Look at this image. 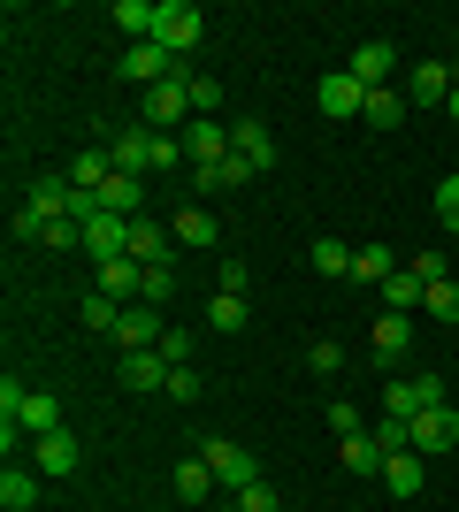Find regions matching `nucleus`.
I'll return each mask as SVG.
<instances>
[{
	"label": "nucleus",
	"mask_w": 459,
	"mask_h": 512,
	"mask_svg": "<svg viewBox=\"0 0 459 512\" xmlns=\"http://www.w3.org/2000/svg\"><path fill=\"white\" fill-rule=\"evenodd\" d=\"M437 214L459 230V176H444V184H437Z\"/></svg>",
	"instance_id": "obj_45"
},
{
	"label": "nucleus",
	"mask_w": 459,
	"mask_h": 512,
	"mask_svg": "<svg viewBox=\"0 0 459 512\" xmlns=\"http://www.w3.org/2000/svg\"><path fill=\"white\" fill-rule=\"evenodd\" d=\"M352 276H360V283H391V276H398V260L383 253V245H360V253H352Z\"/></svg>",
	"instance_id": "obj_31"
},
{
	"label": "nucleus",
	"mask_w": 459,
	"mask_h": 512,
	"mask_svg": "<svg viewBox=\"0 0 459 512\" xmlns=\"http://www.w3.org/2000/svg\"><path fill=\"white\" fill-rule=\"evenodd\" d=\"M39 245H46V253H77V245H85V222H46Z\"/></svg>",
	"instance_id": "obj_36"
},
{
	"label": "nucleus",
	"mask_w": 459,
	"mask_h": 512,
	"mask_svg": "<svg viewBox=\"0 0 459 512\" xmlns=\"http://www.w3.org/2000/svg\"><path fill=\"white\" fill-rule=\"evenodd\" d=\"M123 245H131V222H123V214H100V222H85V253H92V268H100V260H123Z\"/></svg>",
	"instance_id": "obj_13"
},
{
	"label": "nucleus",
	"mask_w": 459,
	"mask_h": 512,
	"mask_svg": "<svg viewBox=\"0 0 459 512\" xmlns=\"http://www.w3.org/2000/svg\"><path fill=\"white\" fill-rule=\"evenodd\" d=\"M406 268H414L421 283H444V276H452V268H444V253H421V260H406Z\"/></svg>",
	"instance_id": "obj_48"
},
{
	"label": "nucleus",
	"mask_w": 459,
	"mask_h": 512,
	"mask_svg": "<svg viewBox=\"0 0 459 512\" xmlns=\"http://www.w3.org/2000/svg\"><path fill=\"white\" fill-rule=\"evenodd\" d=\"M16 428L23 436H54V428H62V398H54V390H31L23 413H16Z\"/></svg>",
	"instance_id": "obj_19"
},
{
	"label": "nucleus",
	"mask_w": 459,
	"mask_h": 512,
	"mask_svg": "<svg viewBox=\"0 0 459 512\" xmlns=\"http://www.w3.org/2000/svg\"><path fill=\"white\" fill-rule=\"evenodd\" d=\"M306 367H314V375H337V367H345V344H337V337H322L314 352H306Z\"/></svg>",
	"instance_id": "obj_40"
},
{
	"label": "nucleus",
	"mask_w": 459,
	"mask_h": 512,
	"mask_svg": "<svg viewBox=\"0 0 459 512\" xmlns=\"http://www.w3.org/2000/svg\"><path fill=\"white\" fill-rule=\"evenodd\" d=\"M108 176H115L108 146H92V153H77V161H69V192H100V184H108Z\"/></svg>",
	"instance_id": "obj_23"
},
{
	"label": "nucleus",
	"mask_w": 459,
	"mask_h": 512,
	"mask_svg": "<svg viewBox=\"0 0 459 512\" xmlns=\"http://www.w3.org/2000/svg\"><path fill=\"white\" fill-rule=\"evenodd\" d=\"M421 306H429L437 321H459V283H452V276H444V283H429V299H421Z\"/></svg>",
	"instance_id": "obj_37"
},
{
	"label": "nucleus",
	"mask_w": 459,
	"mask_h": 512,
	"mask_svg": "<svg viewBox=\"0 0 459 512\" xmlns=\"http://www.w3.org/2000/svg\"><path fill=\"white\" fill-rule=\"evenodd\" d=\"M31 467L39 474H77V436H69V428L39 436V444H31Z\"/></svg>",
	"instance_id": "obj_16"
},
{
	"label": "nucleus",
	"mask_w": 459,
	"mask_h": 512,
	"mask_svg": "<svg viewBox=\"0 0 459 512\" xmlns=\"http://www.w3.org/2000/svg\"><path fill=\"white\" fill-rule=\"evenodd\" d=\"M176 291V268H146V283H138V306H161Z\"/></svg>",
	"instance_id": "obj_39"
},
{
	"label": "nucleus",
	"mask_w": 459,
	"mask_h": 512,
	"mask_svg": "<svg viewBox=\"0 0 459 512\" xmlns=\"http://www.w3.org/2000/svg\"><path fill=\"white\" fill-rule=\"evenodd\" d=\"M452 444H459V413L452 406L414 413V451H452Z\"/></svg>",
	"instance_id": "obj_14"
},
{
	"label": "nucleus",
	"mask_w": 459,
	"mask_h": 512,
	"mask_svg": "<svg viewBox=\"0 0 459 512\" xmlns=\"http://www.w3.org/2000/svg\"><path fill=\"white\" fill-rule=\"evenodd\" d=\"M337 459H345L352 474H383V459H391V451L375 444V436H345V444H337Z\"/></svg>",
	"instance_id": "obj_30"
},
{
	"label": "nucleus",
	"mask_w": 459,
	"mask_h": 512,
	"mask_svg": "<svg viewBox=\"0 0 459 512\" xmlns=\"http://www.w3.org/2000/svg\"><path fill=\"white\" fill-rule=\"evenodd\" d=\"M184 161H192V169H215V161H230V130H222L215 115H192V123H184Z\"/></svg>",
	"instance_id": "obj_7"
},
{
	"label": "nucleus",
	"mask_w": 459,
	"mask_h": 512,
	"mask_svg": "<svg viewBox=\"0 0 459 512\" xmlns=\"http://www.w3.org/2000/svg\"><path fill=\"white\" fill-rule=\"evenodd\" d=\"M207 329H245V299H238V291H215V306H207Z\"/></svg>",
	"instance_id": "obj_35"
},
{
	"label": "nucleus",
	"mask_w": 459,
	"mask_h": 512,
	"mask_svg": "<svg viewBox=\"0 0 459 512\" xmlns=\"http://www.w3.org/2000/svg\"><path fill=\"white\" fill-rule=\"evenodd\" d=\"M421 482H429L421 451H391V459H383V490L391 497H421Z\"/></svg>",
	"instance_id": "obj_17"
},
{
	"label": "nucleus",
	"mask_w": 459,
	"mask_h": 512,
	"mask_svg": "<svg viewBox=\"0 0 459 512\" xmlns=\"http://www.w3.org/2000/svg\"><path fill=\"white\" fill-rule=\"evenodd\" d=\"M176 69H184V62H176V54H169L161 39H138V46H123V85H138V92L169 85Z\"/></svg>",
	"instance_id": "obj_3"
},
{
	"label": "nucleus",
	"mask_w": 459,
	"mask_h": 512,
	"mask_svg": "<svg viewBox=\"0 0 459 512\" xmlns=\"http://www.w3.org/2000/svg\"><path fill=\"white\" fill-rule=\"evenodd\" d=\"M123 253H131L138 268H169V253H176V237L161 230V222H153V214H138V222H131V245H123Z\"/></svg>",
	"instance_id": "obj_12"
},
{
	"label": "nucleus",
	"mask_w": 459,
	"mask_h": 512,
	"mask_svg": "<svg viewBox=\"0 0 459 512\" xmlns=\"http://www.w3.org/2000/svg\"><path fill=\"white\" fill-rule=\"evenodd\" d=\"M176 497H184V505H207V497H215V467H207V459H184V467H176Z\"/></svg>",
	"instance_id": "obj_28"
},
{
	"label": "nucleus",
	"mask_w": 459,
	"mask_h": 512,
	"mask_svg": "<svg viewBox=\"0 0 459 512\" xmlns=\"http://www.w3.org/2000/svg\"><path fill=\"white\" fill-rule=\"evenodd\" d=\"M253 176H261V169H253L245 153H230V161H215V184H222V192H238V184H253Z\"/></svg>",
	"instance_id": "obj_38"
},
{
	"label": "nucleus",
	"mask_w": 459,
	"mask_h": 512,
	"mask_svg": "<svg viewBox=\"0 0 459 512\" xmlns=\"http://www.w3.org/2000/svg\"><path fill=\"white\" fill-rule=\"evenodd\" d=\"M161 337H169V329H161V306H123V321H115V344H123V352H153Z\"/></svg>",
	"instance_id": "obj_11"
},
{
	"label": "nucleus",
	"mask_w": 459,
	"mask_h": 512,
	"mask_svg": "<svg viewBox=\"0 0 459 512\" xmlns=\"http://www.w3.org/2000/svg\"><path fill=\"white\" fill-rule=\"evenodd\" d=\"M108 161L123 176H146V169H176V161H184V138H169V130H123V138H115L108 146Z\"/></svg>",
	"instance_id": "obj_1"
},
{
	"label": "nucleus",
	"mask_w": 459,
	"mask_h": 512,
	"mask_svg": "<svg viewBox=\"0 0 459 512\" xmlns=\"http://www.w3.org/2000/svg\"><path fill=\"white\" fill-rule=\"evenodd\" d=\"M452 123H459V92H452Z\"/></svg>",
	"instance_id": "obj_49"
},
{
	"label": "nucleus",
	"mask_w": 459,
	"mask_h": 512,
	"mask_svg": "<svg viewBox=\"0 0 459 512\" xmlns=\"http://www.w3.org/2000/svg\"><path fill=\"white\" fill-rule=\"evenodd\" d=\"M138 283H146V268H138L131 253H123V260H100V268H92V291H108L115 306H138Z\"/></svg>",
	"instance_id": "obj_10"
},
{
	"label": "nucleus",
	"mask_w": 459,
	"mask_h": 512,
	"mask_svg": "<svg viewBox=\"0 0 459 512\" xmlns=\"http://www.w3.org/2000/svg\"><path fill=\"white\" fill-rule=\"evenodd\" d=\"M222 107V85H207V77H192V115H215Z\"/></svg>",
	"instance_id": "obj_43"
},
{
	"label": "nucleus",
	"mask_w": 459,
	"mask_h": 512,
	"mask_svg": "<svg viewBox=\"0 0 459 512\" xmlns=\"http://www.w3.org/2000/svg\"><path fill=\"white\" fill-rule=\"evenodd\" d=\"M77 321H85V329H108V337H115V321H123V306H115L108 291H85V306H77Z\"/></svg>",
	"instance_id": "obj_32"
},
{
	"label": "nucleus",
	"mask_w": 459,
	"mask_h": 512,
	"mask_svg": "<svg viewBox=\"0 0 459 512\" xmlns=\"http://www.w3.org/2000/svg\"><path fill=\"white\" fill-rule=\"evenodd\" d=\"M0 505H8V512H31V505H39V474L8 459V474H0Z\"/></svg>",
	"instance_id": "obj_24"
},
{
	"label": "nucleus",
	"mask_w": 459,
	"mask_h": 512,
	"mask_svg": "<svg viewBox=\"0 0 459 512\" xmlns=\"http://www.w3.org/2000/svg\"><path fill=\"white\" fill-rule=\"evenodd\" d=\"M368 436H375L383 451H414V421H398V413H383V421H375Z\"/></svg>",
	"instance_id": "obj_34"
},
{
	"label": "nucleus",
	"mask_w": 459,
	"mask_h": 512,
	"mask_svg": "<svg viewBox=\"0 0 459 512\" xmlns=\"http://www.w3.org/2000/svg\"><path fill=\"white\" fill-rule=\"evenodd\" d=\"M314 268H322V276H352V245H337V237H314Z\"/></svg>",
	"instance_id": "obj_33"
},
{
	"label": "nucleus",
	"mask_w": 459,
	"mask_h": 512,
	"mask_svg": "<svg viewBox=\"0 0 459 512\" xmlns=\"http://www.w3.org/2000/svg\"><path fill=\"white\" fill-rule=\"evenodd\" d=\"M138 207H146V199H138V176L115 169L108 184H100V214H123V222H138Z\"/></svg>",
	"instance_id": "obj_22"
},
{
	"label": "nucleus",
	"mask_w": 459,
	"mask_h": 512,
	"mask_svg": "<svg viewBox=\"0 0 459 512\" xmlns=\"http://www.w3.org/2000/svg\"><path fill=\"white\" fill-rule=\"evenodd\" d=\"M360 123H375V130H398V123H406V92H398V85L368 92V107H360Z\"/></svg>",
	"instance_id": "obj_27"
},
{
	"label": "nucleus",
	"mask_w": 459,
	"mask_h": 512,
	"mask_svg": "<svg viewBox=\"0 0 459 512\" xmlns=\"http://www.w3.org/2000/svg\"><path fill=\"white\" fill-rule=\"evenodd\" d=\"M452 77H459V46H452Z\"/></svg>",
	"instance_id": "obj_50"
},
{
	"label": "nucleus",
	"mask_w": 459,
	"mask_h": 512,
	"mask_svg": "<svg viewBox=\"0 0 459 512\" xmlns=\"http://www.w3.org/2000/svg\"><path fill=\"white\" fill-rule=\"evenodd\" d=\"M452 92H459L452 62H421L414 77H406V107H452Z\"/></svg>",
	"instance_id": "obj_8"
},
{
	"label": "nucleus",
	"mask_w": 459,
	"mask_h": 512,
	"mask_svg": "<svg viewBox=\"0 0 459 512\" xmlns=\"http://www.w3.org/2000/svg\"><path fill=\"white\" fill-rule=\"evenodd\" d=\"M169 237H176V245H199V253H207V245L222 237V222H215L207 207H184V214L169 222Z\"/></svg>",
	"instance_id": "obj_21"
},
{
	"label": "nucleus",
	"mask_w": 459,
	"mask_h": 512,
	"mask_svg": "<svg viewBox=\"0 0 459 512\" xmlns=\"http://www.w3.org/2000/svg\"><path fill=\"white\" fill-rule=\"evenodd\" d=\"M352 77H360V85H368V92H383V85H391V46H383V39H368V46H352Z\"/></svg>",
	"instance_id": "obj_18"
},
{
	"label": "nucleus",
	"mask_w": 459,
	"mask_h": 512,
	"mask_svg": "<svg viewBox=\"0 0 459 512\" xmlns=\"http://www.w3.org/2000/svg\"><path fill=\"white\" fill-rule=\"evenodd\" d=\"M360 107H368V85H360L352 69H329V77H322V115H329V123H352Z\"/></svg>",
	"instance_id": "obj_9"
},
{
	"label": "nucleus",
	"mask_w": 459,
	"mask_h": 512,
	"mask_svg": "<svg viewBox=\"0 0 459 512\" xmlns=\"http://www.w3.org/2000/svg\"><path fill=\"white\" fill-rule=\"evenodd\" d=\"M115 375H123V390H169V360L161 352H123Z\"/></svg>",
	"instance_id": "obj_15"
},
{
	"label": "nucleus",
	"mask_w": 459,
	"mask_h": 512,
	"mask_svg": "<svg viewBox=\"0 0 459 512\" xmlns=\"http://www.w3.org/2000/svg\"><path fill=\"white\" fill-rule=\"evenodd\" d=\"M169 398H184V406L199 398V375H192V367H169Z\"/></svg>",
	"instance_id": "obj_47"
},
{
	"label": "nucleus",
	"mask_w": 459,
	"mask_h": 512,
	"mask_svg": "<svg viewBox=\"0 0 459 512\" xmlns=\"http://www.w3.org/2000/svg\"><path fill=\"white\" fill-rule=\"evenodd\" d=\"M329 436H337V444H345V436H368V428H360V406L337 398V406H329Z\"/></svg>",
	"instance_id": "obj_41"
},
{
	"label": "nucleus",
	"mask_w": 459,
	"mask_h": 512,
	"mask_svg": "<svg viewBox=\"0 0 459 512\" xmlns=\"http://www.w3.org/2000/svg\"><path fill=\"white\" fill-rule=\"evenodd\" d=\"M138 107H146V130H169L176 138V123H192V69H176L169 85H153Z\"/></svg>",
	"instance_id": "obj_2"
},
{
	"label": "nucleus",
	"mask_w": 459,
	"mask_h": 512,
	"mask_svg": "<svg viewBox=\"0 0 459 512\" xmlns=\"http://www.w3.org/2000/svg\"><path fill=\"white\" fill-rule=\"evenodd\" d=\"M215 276H222V291H238V299H245V283H253V268H245V260H222Z\"/></svg>",
	"instance_id": "obj_46"
},
{
	"label": "nucleus",
	"mask_w": 459,
	"mask_h": 512,
	"mask_svg": "<svg viewBox=\"0 0 459 512\" xmlns=\"http://www.w3.org/2000/svg\"><path fill=\"white\" fill-rule=\"evenodd\" d=\"M429 406H444V375H406V383L383 390V413H398V421H414Z\"/></svg>",
	"instance_id": "obj_6"
},
{
	"label": "nucleus",
	"mask_w": 459,
	"mask_h": 512,
	"mask_svg": "<svg viewBox=\"0 0 459 512\" xmlns=\"http://www.w3.org/2000/svg\"><path fill=\"white\" fill-rule=\"evenodd\" d=\"M153 39L169 46L176 62H184V54H192L199 39H207V16H199L192 0H161V23H153Z\"/></svg>",
	"instance_id": "obj_4"
},
{
	"label": "nucleus",
	"mask_w": 459,
	"mask_h": 512,
	"mask_svg": "<svg viewBox=\"0 0 459 512\" xmlns=\"http://www.w3.org/2000/svg\"><path fill=\"white\" fill-rule=\"evenodd\" d=\"M153 352H161V360H169V367H192V337H184V329H169V337L153 344Z\"/></svg>",
	"instance_id": "obj_42"
},
{
	"label": "nucleus",
	"mask_w": 459,
	"mask_h": 512,
	"mask_svg": "<svg viewBox=\"0 0 459 512\" xmlns=\"http://www.w3.org/2000/svg\"><path fill=\"white\" fill-rule=\"evenodd\" d=\"M230 153H245L253 169H276V138H268L261 123H238V130H230Z\"/></svg>",
	"instance_id": "obj_26"
},
{
	"label": "nucleus",
	"mask_w": 459,
	"mask_h": 512,
	"mask_svg": "<svg viewBox=\"0 0 459 512\" xmlns=\"http://www.w3.org/2000/svg\"><path fill=\"white\" fill-rule=\"evenodd\" d=\"M421 299H429V283H421L414 276V268H398V276L391 283H383V314H414V306Z\"/></svg>",
	"instance_id": "obj_25"
},
{
	"label": "nucleus",
	"mask_w": 459,
	"mask_h": 512,
	"mask_svg": "<svg viewBox=\"0 0 459 512\" xmlns=\"http://www.w3.org/2000/svg\"><path fill=\"white\" fill-rule=\"evenodd\" d=\"M238 512H276V490H268V482H253V490H238Z\"/></svg>",
	"instance_id": "obj_44"
},
{
	"label": "nucleus",
	"mask_w": 459,
	"mask_h": 512,
	"mask_svg": "<svg viewBox=\"0 0 459 512\" xmlns=\"http://www.w3.org/2000/svg\"><path fill=\"white\" fill-rule=\"evenodd\" d=\"M199 459L215 467V482H230V490H253L261 482V467H253V451L230 444V436H215V444H199Z\"/></svg>",
	"instance_id": "obj_5"
},
{
	"label": "nucleus",
	"mask_w": 459,
	"mask_h": 512,
	"mask_svg": "<svg viewBox=\"0 0 459 512\" xmlns=\"http://www.w3.org/2000/svg\"><path fill=\"white\" fill-rule=\"evenodd\" d=\"M375 360H398V352H406V344H414V314H375Z\"/></svg>",
	"instance_id": "obj_20"
},
{
	"label": "nucleus",
	"mask_w": 459,
	"mask_h": 512,
	"mask_svg": "<svg viewBox=\"0 0 459 512\" xmlns=\"http://www.w3.org/2000/svg\"><path fill=\"white\" fill-rule=\"evenodd\" d=\"M115 23L131 31V46H138V39H153V23H161V0H115Z\"/></svg>",
	"instance_id": "obj_29"
}]
</instances>
